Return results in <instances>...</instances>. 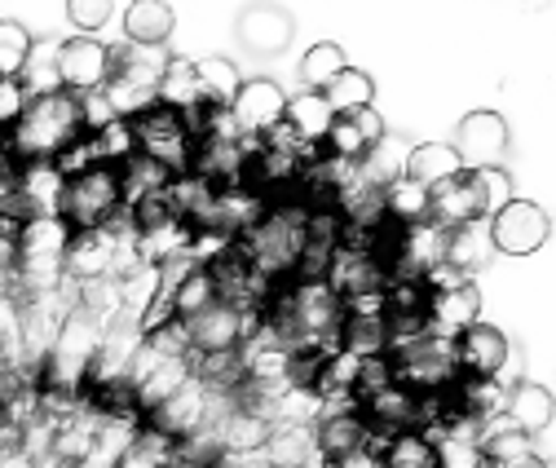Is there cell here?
<instances>
[{
	"label": "cell",
	"instance_id": "6da1fadb",
	"mask_svg": "<svg viewBox=\"0 0 556 468\" xmlns=\"http://www.w3.org/2000/svg\"><path fill=\"white\" fill-rule=\"evenodd\" d=\"M85 106L76 93L53 89L27 102L23 119L5 132V155L10 164H53L76 138H85Z\"/></svg>",
	"mask_w": 556,
	"mask_h": 468
},
{
	"label": "cell",
	"instance_id": "7a4b0ae2",
	"mask_svg": "<svg viewBox=\"0 0 556 468\" xmlns=\"http://www.w3.org/2000/svg\"><path fill=\"white\" fill-rule=\"evenodd\" d=\"M504 204H513V177L508 168H481L459 173L429 190V222L442 230L468 226V222H491Z\"/></svg>",
	"mask_w": 556,
	"mask_h": 468
},
{
	"label": "cell",
	"instance_id": "3957f363",
	"mask_svg": "<svg viewBox=\"0 0 556 468\" xmlns=\"http://www.w3.org/2000/svg\"><path fill=\"white\" fill-rule=\"evenodd\" d=\"M58 217L72 226V235L85 230H106L124 217V194H119V168L115 164H98L89 173L66 177L62 186V208Z\"/></svg>",
	"mask_w": 556,
	"mask_h": 468
},
{
	"label": "cell",
	"instance_id": "277c9868",
	"mask_svg": "<svg viewBox=\"0 0 556 468\" xmlns=\"http://www.w3.org/2000/svg\"><path fill=\"white\" fill-rule=\"evenodd\" d=\"M132 142H137V155L168 168L173 177H186L190 173V160H194V138H190V124L186 115L168 111V106H151L147 115L132 119Z\"/></svg>",
	"mask_w": 556,
	"mask_h": 468
},
{
	"label": "cell",
	"instance_id": "5b68a950",
	"mask_svg": "<svg viewBox=\"0 0 556 468\" xmlns=\"http://www.w3.org/2000/svg\"><path fill=\"white\" fill-rule=\"evenodd\" d=\"M455 155L468 173H481V168H504L508 164V151H513V128L500 111H468L455 128Z\"/></svg>",
	"mask_w": 556,
	"mask_h": 468
},
{
	"label": "cell",
	"instance_id": "8992f818",
	"mask_svg": "<svg viewBox=\"0 0 556 468\" xmlns=\"http://www.w3.org/2000/svg\"><path fill=\"white\" fill-rule=\"evenodd\" d=\"M252 309H239V305H207L199 309L194 318H186V341H190V358L194 354H226V350H243L252 341Z\"/></svg>",
	"mask_w": 556,
	"mask_h": 468
},
{
	"label": "cell",
	"instance_id": "52a82bcc",
	"mask_svg": "<svg viewBox=\"0 0 556 468\" xmlns=\"http://www.w3.org/2000/svg\"><path fill=\"white\" fill-rule=\"evenodd\" d=\"M213 420H217L213 393H207L194 376L168 397V403H160L155 412L142 416V425H151L155 433H164V438H173V442H190V438L207 433V429H213Z\"/></svg>",
	"mask_w": 556,
	"mask_h": 468
},
{
	"label": "cell",
	"instance_id": "ba28073f",
	"mask_svg": "<svg viewBox=\"0 0 556 468\" xmlns=\"http://www.w3.org/2000/svg\"><path fill=\"white\" fill-rule=\"evenodd\" d=\"M358 412H363L371 438H376V433H380V438H393V433H410V429L425 433V425H429V393H415L410 384L393 380L389 389L371 393Z\"/></svg>",
	"mask_w": 556,
	"mask_h": 468
},
{
	"label": "cell",
	"instance_id": "9c48e42d",
	"mask_svg": "<svg viewBox=\"0 0 556 468\" xmlns=\"http://www.w3.org/2000/svg\"><path fill=\"white\" fill-rule=\"evenodd\" d=\"M288 115V93L278 80H265V76H252L239 85L235 102H230V119L239 128L243 142H261L265 132H274Z\"/></svg>",
	"mask_w": 556,
	"mask_h": 468
},
{
	"label": "cell",
	"instance_id": "30bf717a",
	"mask_svg": "<svg viewBox=\"0 0 556 468\" xmlns=\"http://www.w3.org/2000/svg\"><path fill=\"white\" fill-rule=\"evenodd\" d=\"M485 230H491L495 252L530 256V252H539L552 239V217L539 204H530V199H513V204H504L491 222H485Z\"/></svg>",
	"mask_w": 556,
	"mask_h": 468
},
{
	"label": "cell",
	"instance_id": "8fae6325",
	"mask_svg": "<svg viewBox=\"0 0 556 468\" xmlns=\"http://www.w3.org/2000/svg\"><path fill=\"white\" fill-rule=\"evenodd\" d=\"M53 72H58V89L66 93H98L106 85V72H111V58H106V45L98 36H72L53 49Z\"/></svg>",
	"mask_w": 556,
	"mask_h": 468
},
{
	"label": "cell",
	"instance_id": "7c38bea8",
	"mask_svg": "<svg viewBox=\"0 0 556 468\" xmlns=\"http://www.w3.org/2000/svg\"><path fill=\"white\" fill-rule=\"evenodd\" d=\"M115 275H119V235H115V226L72 235L66 256H62V279L66 283L85 288V283H98V279H115Z\"/></svg>",
	"mask_w": 556,
	"mask_h": 468
},
{
	"label": "cell",
	"instance_id": "4fadbf2b",
	"mask_svg": "<svg viewBox=\"0 0 556 468\" xmlns=\"http://www.w3.org/2000/svg\"><path fill=\"white\" fill-rule=\"evenodd\" d=\"M425 318H429V331L442 341H455L472 322H481V292L472 279H459L451 288H438L429 292V305H425Z\"/></svg>",
	"mask_w": 556,
	"mask_h": 468
},
{
	"label": "cell",
	"instance_id": "5bb4252c",
	"mask_svg": "<svg viewBox=\"0 0 556 468\" xmlns=\"http://www.w3.org/2000/svg\"><path fill=\"white\" fill-rule=\"evenodd\" d=\"M239 31V45L248 53H261V58H278V53H288L292 36H296V18L292 10L283 5H248L235 23Z\"/></svg>",
	"mask_w": 556,
	"mask_h": 468
},
{
	"label": "cell",
	"instance_id": "9a60e30c",
	"mask_svg": "<svg viewBox=\"0 0 556 468\" xmlns=\"http://www.w3.org/2000/svg\"><path fill=\"white\" fill-rule=\"evenodd\" d=\"M367 446H371V429H367L358 407H323L318 412V420H314V451L327 464L354 455V451H367Z\"/></svg>",
	"mask_w": 556,
	"mask_h": 468
},
{
	"label": "cell",
	"instance_id": "2e32d148",
	"mask_svg": "<svg viewBox=\"0 0 556 468\" xmlns=\"http://www.w3.org/2000/svg\"><path fill=\"white\" fill-rule=\"evenodd\" d=\"M384 119H380V111L376 106H367V111H350V115H336L331 119V132H327V142H323V151L331 155V160H344V164H363L367 155H371V147L384 138Z\"/></svg>",
	"mask_w": 556,
	"mask_h": 468
},
{
	"label": "cell",
	"instance_id": "e0dca14e",
	"mask_svg": "<svg viewBox=\"0 0 556 468\" xmlns=\"http://www.w3.org/2000/svg\"><path fill=\"white\" fill-rule=\"evenodd\" d=\"M455 345V367L459 376H481V380H495L504 358H508V337L491 322H472L464 337L451 341Z\"/></svg>",
	"mask_w": 556,
	"mask_h": 468
},
{
	"label": "cell",
	"instance_id": "ac0fdd59",
	"mask_svg": "<svg viewBox=\"0 0 556 468\" xmlns=\"http://www.w3.org/2000/svg\"><path fill=\"white\" fill-rule=\"evenodd\" d=\"M269 433H274V425L256 412H243V407H226L213 420V438H217L226 459H261Z\"/></svg>",
	"mask_w": 556,
	"mask_h": 468
},
{
	"label": "cell",
	"instance_id": "d6986e66",
	"mask_svg": "<svg viewBox=\"0 0 556 468\" xmlns=\"http://www.w3.org/2000/svg\"><path fill=\"white\" fill-rule=\"evenodd\" d=\"M66 177L53 164H18V222L58 217Z\"/></svg>",
	"mask_w": 556,
	"mask_h": 468
},
{
	"label": "cell",
	"instance_id": "ffe728a7",
	"mask_svg": "<svg viewBox=\"0 0 556 468\" xmlns=\"http://www.w3.org/2000/svg\"><path fill=\"white\" fill-rule=\"evenodd\" d=\"M500 252L491 243V230H485V222H468V226H455L446 230V243H442V265H451V270L459 279H472L477 270H485Z\"/></svg>",
	"mask_w": 556,
	"mask_h": 468
},
{
	"label": "cell",
	"instance_id": "44dd1931",
	"mask_svg": "<svg viewBox=\"0 0 556 468\" xmlns=\"http://www.w3.org/2000/svg\"><path fill=\"white\" fill-rule=\"evenodd\" d=\"M106 58H111V72L106 80L115 85H132V89H160V76L168 66V53L164 49H137V45H106Z\"/></svg>",
	"mask_w": 556,
	"mask_h": 468
},
{
	"label": "cell",
	"instance_id": "7402d4cb",
	"mask_svg": "<svg viewBox=\"0 0 556 468\" xmlns=\"http://www.w3.org/2000/svg\"><path fill=\"white\" fill-rule=\"evenodd\" d=\"M177 31V10L168 0H132L124 10V40L137 49H164Z\"/></svg>",
	"mask_w": 556,
	"mask_h": 468
},
{
	"label": "cell",
	"instance_id": "603a6c76",
	"mask_svg": "<svg viewBox=\"0 0 556 468\" xmlns=\"http://www.w3.org/2000/svg\"><path fill=\"white\" fill-rule=\"evenodd\" d=\"M336 350L350 358H380L389 354V322L384 314H350L344 309L340 331H336Z\"/></svg>",
	"mask_w": 556,
	"mask_h": 468
},
{
	"label": "cell",
	"instance_id": "cb8c5ba5",
	"mask_svg": "<svg viewBox=\"0 0 556 468\" xmlns=\"http://www.w3.org/2000/svg\"><path fill=\"white\" fill-rule=\"evenodd\" d=\"M477 455L485 464H526V459H539L534 451V438L526 429H517L508 416L491 420L481 433H477Z\"/></svg>",
	"mask_w": 556,
	"mask_h": 468
},
{
	"label": "cell",
	"instance_id": "d4e9b609",
	"mask_svg": "<svg viewBox=\"0 0 556 468\" xmlns=\"http://www.w3.org/2000/svg\"><path fill=\"white\" fill-rule=\"evenodd\" d=\"M331 106H327V98L323 93H296V98H288V115H283V124H288V132L301 142V147H323L327 142V132H331Z\"/></svg>",
	"mask_w": 556,
	"mask_h": 468
},
{
	"label": "cell",
	"instance_id": "484cf974",
	"mask_svg": "<svg viewBox=\"0 0 556 468\" xmlns=\"http://www.w3.org/2000/svg\"><path fill=\"white\" fill-rule=\"evenodd\" d=\"M459 173H464V164H459L451 142H420V147H410V155H406V177L415 186H425V190H433V186H442V181H451Z\"/></svg>",
	"mask_w": 556,
	"mask_h": 468
},
{
	"label": "cell",
	"instance_id": "4316f807",
	"mask_svg": "<svg viewBox=\"0 0 556 468\" xmlns=\"http://www.w3.org/2000/svg\"><path fill=\"white\" fill-rule=\"evenodd\" d=\"M552 412H556V397H552L543 384H534V380H521V384L508 393V407H504V416H508L517 429H526L530 438H539V433L552 425Z\"/></svg>",
	"mask_w": 556,
	"mask_h": 468
},
{
	"label": "cell",
	"instance_id": "83f0119b",
	"mask_svg": "<svg viewBox=\"0 0 556 468\" xmlns=\"http://www.w3.org/2000/svg\"><path fill=\"white\" fill-rule=\"evenodd\" d=\"M194 80H199L203 106H213V111H230V102H235V93H239V85H243L239 66H235L230 58H217V53L194 62Z\"/></svg>",
	"mask_w": 556,
	"mask_h": 468
},
{
	"label": "cell",
	"instance_id": "f1b7e54d",
	"mask_svg": "<svg viewBox=\"0 0 556 468\" xmlns=\"http://www.w3.org/2000/svg\"><path fill=\"white\" fill-rule=\"evenodd\" d=\"M155 98H160V106H168V111H177V115L203 111L199 80H194V62H190V58H173V53H168V66H164V76H160Z\"/></svg>",
	"mask_w": 556,
	"mask_h": 468
},
{
	"label": "cell",
	"instance_id": "f546056e",
	"mask_svg": "<svg viewBox=\"0 0 556 468\" xmlns=\"http://www.w3.org/2000/svg\"><path fill=\"white\" fill-rule=\"evenodd\" d=\"M314 429H301V425H274L265 451H261V464L265 468H309L314 459Z\"/></svg>",
	"mask_w": 556,
	"mask_h": 468
},
{
	"label": "cell",
	"instance_id": "4dcf8cb0",
	"mask_svg": "<svg viewBox=\"0 0 556 468\" xmlns=\"http://www.w3.org/2000/svg\"><path fill=\"white\" fill-rule=\"evenodd\" d=\"M406 155H410V147L397 138V132H384V138L371 147V155L358 164V173L371 190H389L393 181L406 177Z\"/></svg>",
	"mask_w": 556,
	"mask_h": 468
},
{
	"label": "cell",
	"instance_id": "1f68e13d",
	"mask_svg": "<svg viewBox=\"0 0 556 468\" xmlns=\"http://www.w3.org/2000/svg\"><path fill=\"white\" fill-rule=\"evenodd\" d=\"M380 468H442V459H438V442H433L429 433H420V429L393 433V438H384Z\"/></svg>",
	"mask_w": 556,
	"mask_h": 468
},
{
	"label": "cell",
	"instance_id": "d6a6232c",
	"mask_svg": "<svg viewBox=\"0 0 556 468\" xmlns=\"http://www.w3.org/2000/svg\"><path fill=\"white\" fill-rule=\"evenodd\" d=\"M331 115H350V111H367L376 102V80L367 72H358V66H344V72L323 89Z\"/></svg>",
	"mask_w": 556,
	"mask_h": 468
},
{
	"label": "cell",
	"instance_id": "836d02e7",
	"mask_svg": "<svg viewBox=\"0 0 556 468\" xmlns=\"http://www.w3.org/2000/svg\"><path fill=\"white\" fill-rule=\"evenodd\" d=\"M380 199H384V217H389L393 226H402V230L429 222V190L415 186L410 177H402V181H393L389 190H380Z\"/></svg>",
	"mask_w": 556,
	"mask_h": 468
},
{
	"label": "cell",
	"instance_id": "e575fe53",
	"mask_svg": "<svg viewBox=\"0 0 556 468\" xmlns=\"http://www.w3.org/2000/svg\"><path fill=\"white\" fill-rule=\"evenodd\" d=\"M168 305H173V318H181V322L194 318V314L207 309V305H217V283H213V275H207L203 265H190V270L177 279Z\"/></svg>",
	"mask_w": 556,
	"mask_h": 468
},
{
	"label": "cell",
	"instance_id": "d590c367",
	"mask_svg": "<svg viewBox=\"0 0 556 468\" xmlns=\"http://www.w3.org/2000/svg\"><path fill=\"white\" fill-rule=\"evenodd\" d=\"M344 66H350V58H344V49L336 40H318L305 58H301V85L305 93H323Z\"/></svg>",
	"mask_w": 556,
	"mask_h": 468
},
{
	"label": "cell",
	"instance_id": "8d00e7d4",
	"mask_svg": "<svg viewBox=\"0 0 556 468\" xmlns=\"http://www.w3.org/2000/svg\"><path fill=\"white\" fill-rule=\"evenodd\" d=\"M31 31L23 27V23H14V18H0V76H23V66H27V58H31Z\"/></svg>",
	"mask_w": 556,
	"mask_h": 468
},
{
	"label": "cell",
	"instance_id": "74e56055",
	"mask_svg": "<svg viewBox=\"0 0 556 468\" xmlns=\"http://www.w3.org/2000/svg\"><path fill=\"white\" fill-rule=\"evenodd\" d=\"M111 18H115L111 0H72V5H66V23L76 27V36H93V31H102Z\"/></svg>",
	"mask_w": 556,
	"mask_h": 468
},
{
	"label": "cell",
	"instance_id": "f35d334b",
	"mask_svg": "<svg viewBox=\"0 0 556 468\" xmlns=\"http://www.w3.org/2000/svg\"><path fill=\"white\" fill-rule=\"evenodd\" d=\"M27 102H31V93L23 89V80H14V76H0V138L23 119V111H27Z\"/></svg>",
	"mask_w": 556,
	"mask_h": 468
},
{
	"label": "cell",
	"instance_id": "ab89813d",
	"mask_svg": "<svg viewBox=\"0 0 556 468\" xmlns=\"http://www.w3.org/2000/svg\"><path fill=\"white\" fill-rule=\"evenodd\" d=\"M521 380H526V350H521L517 341H508V358H504V367H500V376H495V384L513 393V389H517Z\"/></svg>",
	"mask_w": 556,
	"mask_h": 468
},
{
	"label": "cell",
	"instance_id": "60d3db41",
	"mask_svg": "<svg viewBox=\"0 0 556 468\" xmlns=\"http://www.w3.org/2000/svg\"><path fill=\"white\" fill-rule=\"evenodd\" d=\"M327 468H380V451L367 446V451H354V455H344V459H336Z\"/></svg>",
	"mask_w": 556,
	"mask_h": 468
},
{
	"label": "cell",
	"instance_id": "b9f144b4",
	"mask_svg": "<svg viewBox=\"0 0 556 468\" xmlns=\"http://www.w3.org/2000/svg\"><path fill=\"white\" fill-rule=\"evenodd\" d=\"M477 468H547L543 459H526V464H485V459H477Z\"/></svg>",
	"mask_w": 556,
	"mask_h": 468
}]
</instances>
